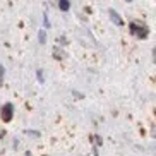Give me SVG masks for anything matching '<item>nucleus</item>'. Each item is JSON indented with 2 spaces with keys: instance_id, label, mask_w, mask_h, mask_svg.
I'll list each match as a JSON object with an SVG mask.
<instances>
[{
  "instance_id": "1a4fd4ad",
  "label": "nucleus",
  "mask_w": 156,
  "mask_h": 156,
  "mask_svg": "<svg viewBox=\"0 0 156 156\" xmlns=\"http://www.w3.org/2000/svg\"><path fill=\"white\" fill-rule=\"evenodd\" d=\"M129 2H130V0H129Z\"/></svg>"
},
{
  "instance_id": "423d86ee",
  "label": "nucleus",
  "mask_w": 156,
  "mask_h": 156,
  "mask_svg": "<svg viewBox=\"0 0 156 156\" xmlns=\"http://www.w3.org/2000/svg\"><path fill=\"white\" fill-rule=\"evenodd\" d=\"M2 81H4V67L0 65V83H2Z\"/></svg>"
},
{
  "instance_id": "f257e3e1",
  "label": "nucleus",
  "mask_w": 156,
  "mask_h": 156,
  "mask_svg": "<svg viewBox=\"0 0 156 156\" xmlns=\"http://www.w3.org/2000/svg\"><path fill=\"white\" fill-rule=\"evenodd\" d=\"M130 33H132L134 36H137V38H146L147 36V28L146 26H141V24H137V23H130Z\"/></svg>"
},
{
  "instance_id": "7ed1b4c3",
  "label": "nucleus",
  "mask_w": 156,
  "mask_h": 156,
  "mask_svg": "<svg viewBox=\"0 0 156 156\" xmlns=\"http://www.w3.org/2000/svg\"><path fill=\"white\" fill-rule=\"evenodd\" d=\"M110 17H112V21H113L117 26H124V21H122V17H120V16L117 14L115 10H112V9H110Z\"/></svg>"
},
{
  "instance_id": "6e6552de",
  "label": "nucleus",
  "mask_w": 156,
  "mask_h": 156,
  "mask_svg": "<svg viewBox=\"0 0 156 156\" xmlns=\"http://www.w3.org/2000/svg\"><path fill=\"white\" fill-rule=\"evenodd\" d=\"M45 26H46V28L50 26V23H48V16H46V14H45Z\"/></svg>"
},
{
  "instance_id": "39448f33",
  "label": "nucleus",
  "mask_w": 156,
  "mask_h": 156,
  "mask_svg": "<svg viewBox=\"0 0 156 156\" xmlns=\"http://www.w3.org/2000/svg\"><path fill=\"white\" fill-rule=\"evenodd\" d=\"M38 36H40V43H45V31H40V34H38Z\"/></svg>"
},
{
  "instance_id": "20e7f679",
  "label": "nucleus",
  "mask_w": 156,
  "mask_h": 156,
  "mask_svg": "<svg viewBox=\"0 0 156 156\" xmlns=\"http://www.w3.org/2000/svg\"><path fill=\"white\" fill-rule=\"evenodd\" d=\"M58 7H60V10L67 12V10L70 9V2L69 0H58Z\"/></svg>"
},
{
  "instance_id": "f03ea898",
  "label": "nucleus",
  "mask_w": 156,
  "mask_h": 156,
  "mask_svg": "<svg viewBox=\"0 0 156 156\" xmlns=\"http://www.w3.org/2000/svg\"><path fill=\"white\" fill-rule=\"evenodd\" d=\"M0 115H2V120L10 122V120H12V117H14V106H12V103H5V105L2 106Z\"/></svg>"
},
{
  "instance_id": "0eeeda50",
  "label": "nucleus",
  "mask_w": 156,
  "mask_h": 156,
  "mask_svg": "<svg viewBox=\"0 0 156 156\" xmlns=\"http://www.w3.org/2000/svg\"><path fill=\"white\" fill-rule=\"evenodd\" d=\"M38 79H40V83H43V72L41 70H38Z\"/></svg>"
}]
</instances>
